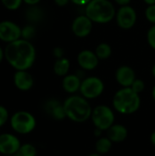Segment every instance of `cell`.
I'll return each instance as SVG.
<instances>
[{"label":"cell","instance_id":"1","mask_svg":"<svg viewBox=\"0 0 155 156\" xmlns=\"http://www.w3.org/2000/svg\"><path fill=\"white\" fill-rule=\"evenodd\" d=\"M37 51L29 40L19 38L6 44L5 59L16 70H28L35 63Z\"/></svg>","mask_w":155,"mask_h":156},{"label":"cell","instance_id":"2","mask_svg":"<svg viewBox=\"0 0 155 156\" xmlns=\"http://www.w3.org/2000/svg\"><path fill=\"white\" fill-rule=\"evenodd\" d=\"M63 106L67 118L74 122H85L91 116L92 108L89 101L83 96L71 95L65 100Z\"/></svg>","mask_w":155,"mask_h":156},{"label":"cell","instance_id":"3","mask_svg":"<svg viewBox=\"0 0 155 156\" xmlns=\"http://www.w3.org/2000/svg\"><path fill=\"white\" fill-rule=\"evenodd\" d=\"M112 105L114 109L121 114H132L141 107L140 94L134 92L131 87L122 88L114 94Z\"/></svg>","mask_w":155,"mask_h":156},{"label":"cell","instance_id":"4","mask_svg":"<svg viewBox=\"0 0 155 156\" xmlns=\"http://www.w3.org/2000/svg\"><path fill=\"white\" fill-rule=\"evenodd\" d=\"M116 9L110 0H91L85 6V15L93 22L107 24L116 16Z\"/></svg>","mask_w":155,"mask_h":156},{"label":"cell","instance_id":"5","mask_svg":"<svg viewBox=\"0 0 155 156\" xmlns=\"http://www.w3.org/2000/svg\"><path fill=\"white\" fill-rule=\"evenodd\" d=\"M9 122L12 130L16 133L22 135L32 133L37 126L35 116L26 111H18L14 112L10 117Z\"/></svg>","mask_w":155,"mask_h":156},{"label":"cell","instance_id":"6","mask_svg":"<svg viewBox=\"0 0 155 156\" xmlns=\"http://www.w3.org/2000/svg\"><path fill=\"white\" fill-rule=\"evenodd\" d=\"M90 118L95 128L102 132L108 131L114 124L115 121L113 111L107 105H99L92 109Z\"/></svg>","mask_w":155,"mask_h":156},{"label":"cell","instance_id":"7","mask_svg":"<svg viewBox=\"0 0 155 156\" xmlns=\"http://www.w3.org/2000/svg\"><path fill=\"white\" fill-rule=\"evenodd\" d=\"M104 91V83L98 77H88L81 81L79 92L87 100H92L100 97Z\"/></svg>","mask_w":155,"mask_h":156},{"label":"cell","instance_id":"8","mask_svg":"<svg viewBox=\"0 0 155 156\" xmlns=\"http://www.w3.org/2000/svg\"><path fill=\"white\" fill-rule=\"evenodd\" d=\"M21 28L12 20L0 21V40L8 44L21 38Z\"/></svg>","mask_w":155,"mask_h":156},{"label":"cell","instance_id":"9","mask_svg":"<svg viewBox=\"0 0 155 156\" xmlns=\"http://www.w3.org/2000/svg\"><path fill=\"white\" fill-rule=\"evenodd\" d=\"M117 25L122 29H131L134 27L137 21V13L131 5L121 6L116 12Z\"/></svg>","mask_w":155,"mask_h":156},{"label":"cell","instance_id":"10","mask_svg":"<svg viewBox=\"0 0 155 156\" xmlns=\"http://www.w3.org/2000/svg\"><path fill=\"white\" fill-rule=\"evenodd\" d=\"M19 138L10 133L0 134V154L15 155L21 146Z\"/></svg>","mask_w":155,"mask_h":156},{"label":"cell","instance_id":"11","mask_svg":"<svg viewBox=\"0 0 155 156\" xmlns=\"http://www.w3.org/2000/svg\"><path fill=\"white\" fill-rule=\"evenodd\" d=\"M93 22L84 14L78 16L71 24V30L78 37H88L92 30Z\"/></svg>","mask_w":155,"mask_h":156},{"label":"cell","instance_id":"12","mask_svg":"<svg viewBox=\"0 0 155 156\" xmlns=\"http://www.w3.org/2000/svg\"><path fill=\"white\" fill-rule=\"evenodd\" d=\"M15 87L21 91H28L34 86V78L28 70H16L13 75Z\"/></svg>","mask_w":155,"mask_h":156},{"label":"cell","instance_id":"13","mask_svg":"<svg viewBox=\"0 0 155 156\" xmlns=\"http://www.w3.org/2000/svg\"><path fill=\"white\" fill-rule=\"evenodd\" d=\"M78 64L84 70H93L97 68L99 64V58L95 53V51H91L90 49L81 50L78 54Z\"/></svg>","mask_w":155,"mask_h":156},{"label":"cell","instance_id":"14","mask_svg":"<svg viewBox=\"0 0 155 156\" xmlns=\"http://www.w3.org/2000/svg\"><path fill=\"white\" fill-rule=\"evenodd\" d=\"M115 79L117 82L122 88L131 87L133 81L136 80L135 72L130 66H121L117 69L115 73Z\"/></svg>","mask_w":155,"mask_h":156},{"label":"cell","instance_id":"15","mask_svg":"<svg viewBox=\"0 0 155 156\" xmlns=\"http://www.w3.org/2000/svg\"><path fill=\"white\" fill-rule=\"evenodd\" d=\"M44 110L48 115L58 121L64 120L67 117L63 103L61 104L56 99H51L46 101V103L44 104Z\"/></svg>","mask_w":155,"mask_h":156},{"label":"cell","instance_id":"16","mask_svg":"<svg viewBox=\"0 0 155 156\" xmlns=\"http://www.w3.org/2000/svg\"><path fill=\"white\" fill-rule=\"evenodd\" d=\"M81 79L77 74H68L63 77L62 80V88L63 90L69 94H73L79 90L81 85Z\"/></svg>","mask_w":155,"mask_h":156},{"label":"cell","instance_id":"17","mask_svg":"<svg viewBox=\"0 0 155 156\" xmlns=\"http://www.w3.org/2000/svg\"><path fill=\"white\" fill-rule=\"evenodd\" d=\"M128 136V130L122 124H113L107 131V137L112 143H122Z\"/></svg>","mask_w":155,"mask_h":156},{"label":"cell","instance_id":"18","mask_svg":"<svg viewBox=\"0 0 155 156\" xmlns=\"http://www.w3.org/2000/svg\"><path fill=\"white\" fill-rule=\"evenodd\" d=\"M69 68H70L69 60L67 58L63 57L61 58L56 59L53 65V71L58 77H65L66 75H68L69 71Z\"/></svg>","mask_w":155,"mask_h":156},{"label":"cell","instance_id":"19","mask_svg":"<svg viewBox=\"0 0 155 156\" xmlns=\"http://www.w3.org/2000/svg\"><path fill=\"white\" fill-rule=\"evenodd\" d=\"M25 17L30 23L40 22L44 17V11L37 5H30L25 12Z\"/></svg>","mask_w":155,"mask_h":156},{"label":"cell","instance_id":"20","mask_svg":"<svg viewBox=\"0 0 155 156\" xmlns=\"http://www.w3.org/2000/svg\"><path fill=\"white\" fill-rule=\"evenodd\" d=\"M95 53L100 60H106L111 56L112 49H111V45H109L108 43L102 42V43H100L96 47Z\"/></svg>","mask_w":155,"mask_h":156},{"label":"cell","instance_id":"21","mask_svg":"<svg viewBox=\"0 0 155 156\" xmlns=\"http://www.w3.org/2000/svg\"><path fill=\"white\" fill-rule=\"evenodd\" d=\"M112 142L108 137H100L95 144L96 152L100 154H105L111 149Z\"/></svg>","mask_w":155,"mask_h":156},{"label":"cell","instance_id":"22","mask_svg":"<svg viewBox=\"0 0 155 156\" xmlns=\"http://www.w3.org/2000/svg\"><path fill=\"white\" fill-rule=\"evenodd\" d=\"M37 151L34 144L26 143L21 144L15 156H37Z\"/></svg>","mask_w":155,"mask_h":156},{"label":"cell","instance_id":"23","mask_svg":"<svg viewBox=\"0 0 155 156\" xmlns=\"http://www.w3.org/2000/svg\"><path fill=\"white\" fill-rule=\"evenodd\" d=\"M36 35V27L32 24H28L24 26L21 28V38L26 40H31Z\"/></svg>","mask_w":155,"mask_h":156},{"label":"cell","instance_id":"24","mask_svg":"<svg viewBox=\"0 0 155 156\" xmlns=\"http://www.w3.org/2000/svg\"><path fill=\"white\" fill-rule=\"evenodd\" d=\"M3 6L10 11L17 10L23 4V0H0Z\"/></svg>","mask_w":155,"mask_h":156},{"label":"cell","instance_id":"25","mask_svg":"<svg viewBox=\"0 0 155 156\" xmlns=\"http://www.w3.org/2000/svg\"><path fill=\"white\" fill-rule=\"evenodd\" d=\"M9 120H10V117H9L8 110L5 106L0 105V128L5 125Z\"/></svg>","mask_w":155,"mask_h":156},{"label":"cell","instance_id":"26","mask_svg":"<svg viewBox=\"0 0 155 156\" xmlns=\"http://www.w3.org/2000/svg\"><path fill=\"white\" fill-rule=\"evenodd\" d=\"M131 88H132V90L134 92L140 94V93H142V92L144 90V89H145V83H144L143 80H139V79H136V80L133 81V83L132 84Z\"/></svg>","mask_w":155,"mask_h":156},{"label":"cell","instance_id":"27","mask_svg":"<svg viewBox=\"0 0 155 156\" xmlns=\"http://www.w3.org/2000/svg\"><path fill=\"white\" fill-rule=\"evenodd\" d=\"M145 16L150 23L155 25V5L147 6V8L145 9Z\"/></svg>","mask_w":155,"mask_h":156},{"label":"cell","instance_id":"28","mask_svg":"<svg viewBox=\"0 0 155 156\" xmlns=\"http://www.w3.org/2000/svg\"><path fill=\"white\" fill-rule=\"evenodd\" d=\"M147 41L150 47L155 50V25L151 27L147 32Z\"/></svg>","mask_w":155,"mask_h":156},{"label":"cell","instance_id":"29","mask_svg":"<svg viewBox=\"0 0 155 156\" xmlns=\"http://www.w3.org/2000/svg\"><path fill=\"white\" fill-rule=\"evenodd\" d=\"M52 53H53V56H54L57 59H58V58H61L64 57V49H63L62 48H60V47H56V48H54Z\"/></svg>","mask_w":155,"mask_h":156},{"label":"cell","instance_id":"30","mask_svg":"<svg viewBox=\"0 0 155 156\" xmlns=\"http://www.w3.org/2000/svg\"><path fill=\"white\" fill-rule=\"evenodd\" d=\"M91 0H70L71 3H73L74 5H80V6H83V5H87Z\"/></svg>","mask_w":155,"mask_h":156},{"label":"cell","instance_id":"31","mask_svg":"<svg viewBox=\"0 0 155 156\" xmlns=\"http://www.w3.org/2000/svg\"><path fill=\"white\" fill-rule=\"evenodd\" d=\"M54 2H55V4H56L58 6L62 7V6L67 5L70 2V0H54Z\"/></svg>","mask_w":155,"mask_h":156},{"label":"cell","instance_id":"32","mask_svg":"<svg viewBox=\"0 0 155 156\" xmlns=\"http://www.w3.org/2000/svg\"><path fill=\"white\" fill-rule=\"evenodd\" d=\"M40 1L41 0H23V3L30 6V5H37V4H39Z\"/></svg>","mask_w":155,"mask_h":156},{"label":"cell","instance_id":"33","mask_svg":"<svg viewBox=\"0 0 155 156\" xmlns=\"http://www.w3.org/2000/svg\"><path fill=\"white\" fill-rule=\"evenodd\" d=\"M114 1L120 6H123V5H129V4L131 3L132 0H114Z\"/></svg>","mask_w":155,"mask_h":156},{"label":"cell","instance_id":"34","mask_svg":"<svg viewBox=\"0 0 155 156\" xmlns=\"http://www.w3.org/2000/svg\"><path fill=\"white\" fill-rule=\"evenodd\" d=\"M5 59V48L0 46V63Z\"/></svg>","mask_w":155,"mask_h":156},{"label":"cell","instance_id":"35","mask_svg":"<svg viewBox=\"0 0 155 156\" xmlns=\"http://www.w3.org/2000/svg\"><path fill=\"white\" fill-rule=\"evenodd\" d=\"M150 140H151V143L153 145L155 146V131L151 134V137H150Z\"/></svg>","mask_w":155,"mask_h":156},{"label":"cell","instance_id":"36","mask_svg":"<svg viewBox=\"0 0 155 156\" xmlns=\"http://www.w3.org/2000/svg\"><path fill=\"white\" fill-rule=\"evenodd\" d=\"M145 4H147L148 5H155V0H143Z\"/></svg>","mask_w":155,"mask_h":156},{"label":"cell","instance_id":"37","mask_svg":"<svg viewBox=\"0 0 155 156\" xmlns=\"http://www.w3.org/2000/svg\"><path fill=\"white\" fill-rule=\"evenodd\" d=\"M152 96H153V101H155V85H154V87L153 88V91H152Z\"/></svg>","mask_w":155,"mask_h":156},{"label":"cell","instance_id":"38","mask_svg":"<svg viewBox=\"0 0 155 156\" xmlns=\"http://www.w3.org/2000/svg\"><path fill=\"white\" fill-rule=\"evenodd\" d=\"M152 74H153V76L155 78V64L153 66V68H152Z\"/></svg>","mask_w":155,"mask_h":156},{"label":"cell","instance_id":"39","mask_svg":"<svg viewBox=\"0 0 155 156\" xmlns=\"http://www.w3.org/2000/svg\"><path fill=\"white\" fill-rule=\"evenodd\" d=\"M88 156H101L100 154H98V153H95V154H90V155Z\"/></svg>","mask_w":155,"mask_h":156},{"label":"cell","instance_id":"40","mask_svg":"<svg viewBox=\"0 0 155 156\" xmlns=\"http://www.w3.org/2000/svg\"><path fill=\"white\" fill-rule=\"evenodd\" d=\"M3 156H15V155H3Z\"/></svg>","mask_w":155,"mask_h":156}]
</instances>
